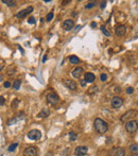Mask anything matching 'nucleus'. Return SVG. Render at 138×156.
I'll list each match as a JSON object with an SVG mask.
<instances>
[{"mask_svg": "<svg viewBox=\"0 0 138 156\" xmlns=\"http://www.w3.org/2000/svg\"><path fill=\"white\" fill-rule=\"evenodd\" d=\"M112 154L114 156H125V150L123 148H115L112 151Z\"/></svg>", "mask_w": 138, "mask_h": 156, "instance_id": "nucleus-13", "label": "nucleus"}, {"mask_svg": "<svg viewBox=\"0 0 138 156\" xmlns=\"http://www.w3.org/2000/svg\"><path fill=\"white\" fill-rule=\"evenodd\" d=\"M3 69V66L2 65H0V70H2Z\"/></svg>", "mask_w": 138, "mask_h": 156, "instance_id": "nucleus-41", "label": "nucleus"}, {"mask_svg": "<svg viewBox=\"0 0 138 156\" xmlns=\"http://www.w3.org/2000/svg\"><path fill=\"white\" fill-rule=\"evenodd\" d=\"M38 149L36 146H28L24 151V156H37Z\"/></svg>", "mask_w": 138, "mask_h": 156, "instance_id": "nucleus-5", "label": "nucleus"}, {"mask_svg": "<svg viewBox=\"0 0 138 156\" xmlns=\"http://www.w3.org/2000/svg\"><path fill=\"white\" fill-rule=\"evenodd\" d=\"M96 4H97V1L89 2V3H87V4L85 5V9H91V8H94V6H96Z\"/></svg>", "mask_w": 138, "mask_h": 156, "instance_id": "nucleus-25", "label": "nucleus"}, {"mask_svg": "<svg viewBox=\"0 0 138 156\" xmlns=\"http://www.w3.org/2000/svg\"><path fill=\"white\" fill-rule=\"evenodd\" d=\"M18 146V142H14V143H12L11 145L9 146V152H14L15 150H16V148H17Z\"/></svg>", "mask_w": 138, "mask_h": 156, "instance_id": "nucleus-23", "label": "nucleus"}, {"mask_svg": "<svg viewBox=\"0 0 138 156\" xmlns=\"http://www.w3.org/2000/svg\"><path fill=\"white\" fill-rule=\"evenodd\" d=\"M100 79H101L102 82H105V81L107 80V74H105V73H102L101 76H100Z\"/></svg>", "mask_w": 138, "mask_h": 156, "instance_id": "nucleus-28", "label": "nucleus"}, {"mask_svg": "<svg viewBox=\"0 0 138 156\" xmlns=\"http://www.w3.org/2000/svg\"><path fill=\"white\" fill-rule=\"evenodd\" d=\"M28 138L32 140H39L41 138V133L38 130H32L28 133Z\"/></svg>", "mask_w": 138, "mask_h": 156, "instance_id": "nucleus-7", "label": "nucleus"}, {"mask_svg": "<svg viewBox=\"0 0 138 156\" xmlns=\"http://www.w3.org/2000/svg\"><path fill=\"white\" fill-rule=\"evenodd\" d=\"M106 6V1H102L101 2V9H104Z\"/></svg>", "mask_w": 138, "mask_h": 156, "instance_id": "nucleus-35", "label": "nucleus"}, {"mask_svg": "<svg viewBox=\"0 0 138 156\" xmlns=\"http://www.w3.org/2000/svg\"><path fill=\"white\" fill-rule=\"evenodd\" d=\"M75 27V21L72 20V19H67L63 22V29L66 31H70L72 30V28Z\"/></svg>", "mask_w": 138, "mask_h": 156, "instance_id": "nucleus-12", "label": "nucleus"}, {"mask_svg": "<svg viewBox=\"0 0 138 156\" xmlns=\"http://www.w3.org/2000/svg\"><path fill=\"white\" fill-rule=\"evenodd\" d=\"M126 92H127V94H133V92H134V88L133 87H129V88L126 89Z\"/></svg>", "mask_w": 138, "mask_h": 156, "instance_id": "nucleus-33", "label": "nucleus"}, {"mask_svg": "<svg viewBox=\"0 0 138 156\" xmlns=\"http://www.w3.org/2000/svg\"><path fill=\"white\" fill-rule=\"evenodd\" d=\"M47 156H53V154H52V153H51V152H49V153H48V154H47Z\"/></svg>", "mask_w": 138, "mask_h": 156, "instance_id": "nucleus-39", "label": "nucleus"}, {"mask_svg": "<svg viewBox=\"0 0 138 156\" xmlns=\"http://www.w3.org/2000/svg\"><path fill=\"white\" fill-rule=\"evenodd\" d=\"M130 151L133 154H138V143H134V144L130 145Z\"/></svg>", "mask_w": 138, "mask_h": 156, "instance_id": "nucleus-18", "label": "nucleus"}, {"mask_svg": "<svg viewBox=\"0 0 138 156\" xmlns=\"http://www.w3.org/2000/svg\"><path fill=\"white\" fill-rule=\"evenodd\" d=\"M29 24H35V18L34 17H30L29 18Z\"/></svg>", "mask_w": 138, "mask_h": 156, "instance_id": "nucleus-32", "label": "nucleus"}, {"mask_svg": "<svg viewBox=\"0 0 138 156\" xmlns=\"http://www.w3.org/2000/svg\"><path fill=\"white\" fill-rule=\"evenodd\" d=\"M46 60H47V55H46V54H45V55H44V57H43V63H45V62H46Z\"/></svg>", "mask_w": 138, "mask_h": 156, "instance_id": "nucleus-38", "label": "nucleus"}, {"mask_svg": "<svg viewBox=\"0 0 138 156\" xmlns=\"http://www.w3.org/2000/svg\"><path fill=\"white\" fill-rule=\"evenodd\" d=\"M89 89H90V90H89V92H90V94H91V92H97L98 91V87H97V86H92V87L91 88H89Z\"/></svg>", "mask_w": 138, "mask_h": 156, "instance_id": "nucleus-31", "label": "nucleus"}, {"mask_svg": "<svg viewBox=\"0 0 138 156\" xmlns=\"http://www.w3.org/2000/svg\"><path fill=\"white\" fill-rule=\"evenodd\" d=\"M18 103H19V101L17 100V99H15V100L13 101V103H12V107H13V108H14V109H15V108L17 107V104H18Z\"/></svg>", "mask_w": 138, "mask_h": 156, "instance_id": "nucleus-29", "label": "nucleus"}, {"mask_svg": "<svg viewBox=\"0 0 138 156\" xmlns=\"http://www.w3.org/2000/svg\"><path fill=\"white\" fill-rule=\"evenodd\" d=\"M47 102L49 104H53V105H55L57 104L60 102V97H59V95L56 94V92H49V94L47 95Z\"/></svg>", "mask_w": 138, "mask_h": 156, "instance_id": "nucleus-3", "label": "nucleus"}, {"mask_svg": "<svg viewBox=\"0 0 138 156\" xmlns=\"http://www.w3.org/2000/svg\"><path fill=\"white\" fill-rule=\"evenodd\" d=\"M86 83H87V82H86L85 80H81V85L83 86V87H84V86L86 85Z\"/></svg>", "mask_w": 138, "mask_h": 156, "instance_id": "nucleus-36", "label": "nucleus"}, {"mask_svg": "<svg viewBox=\"0 0 138 156\" xmlns=\"http://www.w3.org/2000/svg\"><path fill=\"white\" fill-rule=\"evenodd\" d=\"M31 12H33V6H28L27 9L21 10V11L19 12L17 15H16V17L19 18V19H24V18L27 17L28 14H30Z\"/></svg>", "mask_w": 138, "mask_h": 156, "instance_id": "nucleus-8", "label": "nucleus"}, {"mask_svg": "<svg viewBox=\"0 0 138 156\" xmlns=\"http://www.w3.org/2000/svg\"><path fill=\"white\" fill-rule=\"evenodd\" d=\"M49 115H50V111L46 108V109H43L39 114H38V117H39V118H46V117L49 116Z\"/></svg>", "mask_w": 138, "mask_h": 156, "instance_id": "nucleus-19", "label": "nucleus"}, {"mask_svg": "<svg viewBox=\"0 0 138 156\" xmlns=\"http://www.w3.org/2000/svg\"><path fill=\"white\" fill-rule=\"evenodd\" d=\"M129 156H137V155H135V154H134V155H129Z\"/></svg>", "mask_w": 138, "mask_h": 156, "instance_id": "nucleus-42", "label": "nucleus"}, {"mask_svg": "<svg viewBox=\"0 0 138 156\" xmlns=\"http://www.w3.org/2000/svg\"><path fill=\"white\" fill-rule=\"evenodd\" d=\"M91 28H96V27H97V24H96V22H91Z\"/></svg>", "mask_w": 138, "mask_h": 156, "instance_id": "nucleus-37", "label": "nucleus"}, {"mask_svg": "<svg viewBox=\"0 0 138 156\" xmlns=\"http://www.w3.org/2000/svg\"><path fill=\"white\" fill-rule=\"evenodd\" d=\"M94 127H95L96 132L99 133V134H104L105 132H107V130H108L107 123L105 122L103 119H101V118H96L95 119Z\"/></svg>", "mask_w": 138, "mask_h": 156, "instance_id": "nucleus-1", "label": "nucleus"}, {"mask_svg": "<svg viewBox=\"0 0 138 156\" xmlns=\"http://www.w3.org/2000/svg\"><path fill=\"white\" fill-rule=\"evenodd\" d=\"M125 33H126V27L124 24H118V25H116V28H115V34H116L118 37L124 36Z\"/></svg>", "mask_w": 138, "mask_h": 156, "instance_id": "nucleus-6", "label": "nucleus"}, {"mask_svg": "<svg viewBox=\"0 0 138 156\" xmlns=\"http://www.w3.org/2000/svg\"><path fill=\"white\" fill-rule=\"evenodd\" d=\"M2 80H3V76H2L1 74H0V82H1V81H2Z\"/></svg>", "mask_w": 138, "mask_h": 156, "instance_id": "nucleus-40", "label": "nucleus"}, {"mask_svg": "<svg viewBox=\"0 0 138 156\" xmlns=\"http://www.w3.org/2000/svg\"><path fill=\"white\" fill-rule=\"evenodd\" d=\"M84 80L88 83H92L96 80V76L92 72H87V73H85V79Z\"/></svg>", "mask_w": 138, "mask_h": 156, "instance_id": "nucleus-16", "label": "nucleus"}, {"mask_svg": "<svg viewBox=\"0 0 138 156\" xmlns=\"http://www.w3.org/2000/svg\"><path fill=\"white\" fill-rule=\"evenodd\" d=\"M5 103V99L4 97H2V96H0V106H2L3 104Z\"/></svg>", "mask_w": 138, "mask_h": 156, "instance_id": "nucleus-30", "label": "nucleus"}, {"mask_svg": "<svg viewBox=\"0 0 138 156\" xmlns=\"http://www.w3.org/2000/svg\"><path fill=\"white\" fill-rule=\"evenodd\" d=\"M138 129V122L135 120H131L125 123V130L131 134H134Z\"/></svg>", "mask_w": 138, "mask_h": 156, "instance_id": "nucleus-4", "label": "nucleus"}, {"mask_svg": "<svg viewBox=\"0 0 138 156\" xmlns=\"http://www.w3.org/2000/svg\"><path fill=\"white\" fill-rule=\"evenodd\" d=\"M20 85H21V81L20 80H15L14 82H13V88L15 89V90H18L19 87H20Z\"/></svg>", "mask_w": 138, "mask_h": 156, "instance_id": "nucleus-20", "label": "nucleus"}, {"mask_svg": "<svg viewBox=\"0 0 138 156\" xmlns=\"http://www.w3.org/2000/svg\"><path fill=\"white\" fill-rule=\"evenodd\" d=\"M22 118H24V113L21 111V113H19V114H18V116H16L15 118H13V119H10V120L8 121V125H12V124H15L18 120L22 119Z\"/></svg>", "mask_w": 138, "mask_h": 156, "instance_id": "nucleus-15", "label": "nucleus"}, {"mask_svg": "<svg viewBox=\"0 0 138 156\" xmlns=\"http://www.w3.org/2000/svg\"><path fill=\"white\" fill-rule=\"evenodd\" d=\"M69 62H70V64H72V65H78L80 63V59L75 55H71L69 57Z\"/></svg>", "mask_w": 138, "mask_h": 156, "instance_id": "nucleus-17", "label": "nucleus"}, {"mask_svg": "<svg viewBox=\"0 0 138 156\" xmlns=\"http://www.w3.org/2000/svg\"><path fill=\"white\" fill-rule=\"evenodd\" d=\"M137 115V111L135 109H131L129 111H126V113H124L122 116H121L120 118V120H121V122H129V121H131V119L132 118H134Z\"/></svg>", "mask_w": 138, "mask_h": 156, "instance_id": "nucleus-2", "label": "nucleus"}, {"mask_svg": "<svg viewBox=\"0 0 138 156\" xmlns=\"http://www.w3.org/2000/svg\"><path fill=\"white\" fill-rule=\"evenodd\" d=\"M88 153V148L87 146H84V145H81V146H76L75 149V155L76 156H84Z\"/></svg>", "mask_w": 138, "mask_h": 156, "instance_id": "nucleus-9", "label": "nucleus"}, {"mask_svg": "<svg viewBox=\"0 0 138 156\" xmlns=\"http://www.w3.org/2000/svg\"><path fill=\"white\" fill-rule=\"evenodd\" d=\"M15 71H16L15 68H10V69L8 70V74H9V75H13V74L15 73Z\"/></svg>", "mask_w": 138, "mask_h": 156, "instance_id": "nucleus-27", "label": "nucleus"}, {"mask_svg": "<svg viewBox=\"0 0 138 156\" xmlns=\"http://www.w3.org/2000/svg\"><path fill=\"white\" fill-rule=\"evenodd\" d=\"M83 71H84V70H83L82 67H76V68H75L72 70V76L75 78V79H79L80 76L82 75Z\"/></svg>", "mask_w": 138, "mask_h": 156, "instance_id": "nucleus-14", "label": "nucleus"}, {"mask_svg": "<svg viewBox=\"0 0 138 156\" xmlns=\"http://www.w3.org/2000/svg\"><path fill=\"white\" fill-rule=\"evenodd\" d=\"M2 3H4L8 6H15L16 5V2L13 1V0H2Z\"/></svg>", "mask_w": 138, "mask_h": 156, "instance_id": "nucleus-22", "label": "nucleus"}, {"mask_svg": "<svg viewBox=\"0 0 138 156\" xmlns=\"http://www.w3.org/2000/svg\"><path fill=\"white\" fill-rule=\"evenodd\" d=\"M69 139H70V141H75V140L78 139V134L75 132H70L69 133Z\"/></svg>", "mask_w": 138, "mask_h": 156, "instance_id": "nucleus-21", "label": "nucleus"}, {"mask_svg": "<svg viewBox=\"0 0 138 156\" xmlns=\"http://www.w3.org/2000/svg\"><path fill=\"white\" fill-rule=\"evenodd\" d=\"M53 16H54L53 12L48 13V15L46 16V20H47V21H51V20H52V19H53Z\"/></svg>", "mask_w": 138, "mask_h": 156, "instance_id": "nucleus-26", "label": "nucleus"}, {"mask_svg": "<svg viewBox=\"0 0 138 156\" xmlns=\"http://www.w3.org/2000/svg\"><path fill=\"white\" fill-rule=\"evenodd\" d=\"M3 85H4L5 88H9L10 86H11V83H10V82H4V84H3Z\"/></svg>", "mask_w": 138, "mask_h": 156, "instance_id": "nucleus-34", "label": "nucleus"}, {"mask_svg": "<svg viewBox=\"0 0 138 156\" xmlns=\"http://www.w3.org/2000/svg\"><path fill=\"white\" fill-rule=\"evenodd\" d=\"M111 104H112V107L113 108H119L122 106L123 100H122V98H120V97H114L112 99Z\"/></svg>", "mask_w": 138, "mask_h": 156, "instance_id": "nucleus-10", "label": "nucleus"}, {"mask_svg": "<svg viewBox=\"0 0 138 156\" xmlns=\"http://www.w3.org/2000/svg\"><path fill=\"white\" fill-rule=\"evenodd\" d=\"M101 31H102V33H103L104 35H106L107 37H110V36H111V32H110V31H107V29L105 28V27H101Z\"/></svg>", "mask_w": 138, "mask_h": 156, "instance_id": "nucleus-24", "label": "nucleus"}, {"mask_svg": "<svg viewBox=\"0 0 138 156\" xmlns=\"http://www.w3.org/2000/svg\"><path fill=\"white\" fill-rule=\"evenodd\" d=\"M63 84L65 87L70 89V90H75L76 89V83L75 81H72V80H65L63 82Z\"/></svg>", "mask_w": 138, "mask_h": 156, "instance_id": "nucleus-11", "label": "nucleus"}]
</instances>
